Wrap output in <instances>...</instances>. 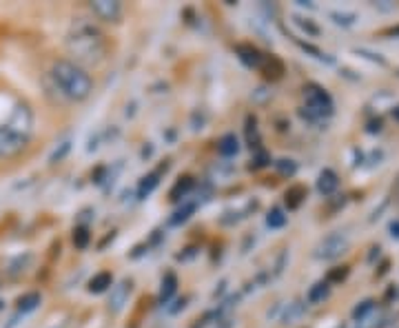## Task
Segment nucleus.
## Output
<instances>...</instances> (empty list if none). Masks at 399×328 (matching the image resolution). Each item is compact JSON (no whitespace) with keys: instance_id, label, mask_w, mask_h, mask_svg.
I'll return each instance as SVG.
<instances>
[{"instance_id":"f257e3e1","label":"nucleus","mask_w":399,"mask_h":328,"mask_svg":"<svg viewBox=\"0 0 399 328\" xmlns=\"http://www.w3.org/2000/svg\"><path fill=\"white\" fill-rule=\"evenodd\" d=\"M52 78H54V83L60 89L62 96L69 98V100H76V102L87 100L91 89H93L89 73L69 60H58L52 67Z\"/></svg>"},{"instance_id":"f03ea898","label":"nucleus","mask_w":399,"mask_h":328,"mask_svg":"<svg viewBox=\"0 0 399 328\" xmlns=\"http://www.w3.org/2000/svg\"><path fill=\"white\" fill-rule=\"evenodd\" d=\"M69 51L87 62H98L105 56V38L95 27L87 23H78L67 38Z\"/></svg>"},{"instance_id":"7ed1b4c3","label":"nucleus","mask_w":399,"mask_h":328,"mask_svg":"<svg viewBox=\"0 0 399 328\" xmlns=\"http://www.w3.org/2000/svg\"><path fill=\"white\" fill-rule=\"evenodd\" d=\"M304 98H306V111L313 118H326L333 114V98L328 96L326 89L317 85H309L304 89Z\"/></svg>"},{"instance_id":"20e7f679","label":"nucleus","mask_w":399,"mask_h":328,"mask_svg":"<svg viewBox=\"0 0 399 328\" xmlns=\"http://www.w3.org/2000/svg\"><path fill=\"white\" fill-rule=\"evenodd\" d=\"M346 248H348V238L342 236V233H330V236H326L322 242L317 244L315 257H319V260H335V257H340L346 251Z\"/></svg>"},{"instance_id":"39448f33","label":"nucleus","mask_w":399,"mask_h":328,"mask_svg":"<svg viewBox=\"0 0 399 328\" xmlns=\"http://www.w3.org/2000/svg\"><path fill=\"white\" fill-rule=\"evenodd\" d=\"M27 140H29L27 135H20L18 131H13L5 124V127L0 129V158H9V155L23 151Z\"/></svg>"},{"instance_id":"423d86ee","label":"nucleus","mask_w":399,"mask_h":328,"mask_svg":"<svg viewBox=\"0 0 399 328\" xmlns=\"http://www.w3.org/2000/svg\"><path fill=\"white\" fill-rule=\"evenodd\" d=\"M91 9L98 18H102L107 23H118L120 13H122V7H120V3H116V0H95V3H91Z\"/></svg>"},{"instance_id":"0eeeda50","label":"nucleus","mask_w":399,"mask_h":328,"mask_svg":"<svg viewBox=\"0 0 399 328\" xmlns=\"http://www.w3.org/2000/svg\"><path fill=\"white\" fill-rule=\"evenodd\" d=\"M338 186H340V180H338V174L330 169H324L322 174H319L317 178V191L322 193V195H333L335 191H338Z\"/></svg>"},{"instance_id":"6e6552de","label":"nucleus","mask_w":399,"mask_h":328,"mask_svg":"<svg viewBox=\"0 0 399 328\" xmlns=\"http://www.w3.org/2000/svg\"><path fill=\"white\" fill-rule=\"evenodd\" d=\"M129 291H131L129 282H122V284H118V286L111 288V300H109V306H111V310H114V313H118V310H122V306L126 304V300H129Z\"/></svg>"},{"instance_id":"1a4fd4ad","label":"nucleus","mask_w":399,"mask_h":328,"mask_svg":"<svg viewBox=\"0 0 399 328\" xmlns=\"http://www.w3.org/2000/svg\"><path fill=\"white\" fill-rule=\"evenodd\" d=\"M237 54H239V58H242L249 67H262V62H264V56L255 49V47H251V44H239L237 47Z\"/></svg>"},{"instance_id":"9d476101","label":"nucleus","mask_w":399,"mask_h":328,"mask_svg":"<svg viewBox=\"0 0 399 328\" xmlns=\"http://www.w3.org/2000/svg\"><path fill=\"white\" fill-rule=\"evenodd\" d=\"M328 293H330L328 282H317V284L311 286V291H309V295H306V300H309V304H322V302L328 298Z\"/></svg>"},{"instance_id":"9b49d317","label":"nucleus","mask_w":399,"mask_h":328,"mask_svg":"<svg viewBox=\"0 0 399 328\" xmlns=\"http://www.w3.org/2000/svg\"><path fill=\"white\" fill-rule=\"evenodd\" d=\"M218 149H220V153H222V155H225V158H231V155H235V153H237V149H239V145H237V138H235L233 133H227L225 138L220 140Z\"/></svg>"},{"instance_id":"f8f14e48","label":"nucleus","mask_w":399,"mask_h":328,"mask_svg":"<svg viewBox=\"0 0 399 328\" xmlns=\"http://www.w3.org/2000/svg\"><path fill=\"white\" fill-rule=\"evenodd\" d=\"M328 18L340 25V27H353L357 23V13H350V11H330Z\"/></svg>"},{"instance_id":"ddd939ff","label":"nucleus","mask_w":399,"mask_h":328,"mask_svg":"<svg viewBox=\"0 0 399 328\" xmlns=\"http://www.w3.org/2000/svg\"><path fill=\"white\" fill-rule=\"evenodd\" d=\"M111 282H114V277H111V273H98L93 279H91V284H89V291L91 293H102L111 286Z\"/></svg>"},{"instance_id":"4468645a","label":"nucleus","mask_w":399,"mask_h":328,"mask_svg":"<svg viewBox=\"0 0 399 328\" xmlns=\"http://www.w3.org/2000/svg\"><path fill=\"white\" fill-rule=\"evenodd\" d=\"M191 189H193V180H191V178H180L178 184H175L173 189H171V200H180V198L186 195Z\"/></svg>"},{"instance_id":"2eb2a0df","label":"nucleus","mask_w":399,"mask_h":328,"mask_svg":"<svg viewBox=\"0 0 399 328\" xmlns=\"http://www.w3.org/2000/svg\"><path fill=\"white\" fill-rule=\"evenodd\" d=\"M175 288H178V279H175L173 273H169V275L162 279V293H160V298H162V302L171 300V295L175 293Z\"/></svg>"},{"instance_id":"dca6fc26","label":"nucleus","mask_w":399,"mask_h":328,"mask_svg":"<svg viewBox=\"0 0 399 328\" xmlns=\"http://www.w3.org/2000/svg\"><path fill=\"white\" fill-rule=\"evenodd\" d=\"M375 310V302L373 300H366V302H362L355 310H353V317L357 320V322H364V320H369V315Z\"/></svg>"},{"instance_id":"f3484780","label":"nucleus","mask_w":399,"mask_h":328,"mask_svg":"<svg viewBox=\"0 0 399 328\" xmlns=\"http://www.w3.org/2000/svg\"><path fill=\"white\" fill-rule=\"evenodd\" d=\"M302 315H304V306L299 302H293V304H289V310H286V315H284V324H295Z\"/></svg>"},{"instance_id":"a211bd4d","label":"nucleus","mask_w":399,"mask_h":328,"mask_svg":"<svg viewBox=\"0 0 399 328\" xmlns=\"http://www.w3.org/2000/svg\"><path fill=\"white\" fill-rule=\"evenodd\" d=\"M38 304H40V295L38 293H29V295H25V298H20L18 308L23 310V313H29V310H34Z\"/></svg>"},{"instance_id":"6ab92c4d","label":"nucleus","mask_w":399,"mask_h":328,"mask_svg":"<svg viewBox=\"0 0 399 328\" xmlns=\"http://www.w3.org/2000/svg\"><path fill=\"white\" fill-rule=\"evenodd\" d=\"M266 224L270 226V229H282L284 224H286V215L280 211V209H273L268 213V217H266Z\"/></svg>"},{"instance_id":"aec40b11","label":"nucleus","mask_w":399,"mask_h":328,"mask_svg":"<svg viewBox=\"0 0 399 328\" xmlns=\"http://www.w3.org/2000/svg\"><path fill=\"white\" fill-rule=\"evenodd\" d=\"M299 195H304V189H302V186H295V189H291L289 193H286V205H289L291 209L299 207V202H302Z\"/></svg>"},{"instance_id":"412c9836","label":"nucleus","mask_w":399,"mask_h":328,"mask_svg":"<svg viewBox=\"0 0 399 328\" xmlns=\"http://www.w3.org/2000/svg\"><path fill=\"white\" fill-rule=\"evenodd\" d=\"M193 211H196V205H184V209H180L178 213L171 217V224H180V222L189 220L191 213H193Z\"/></svg>"},{"instance_id":"4be33fe9","label":"nucleus","mask_w":399,"mask_h":328,"mask_svg":"<svg viewBox=\"0 0 399 328\" xmlns=\"http://www.w3.org/2000/svg\"><path fill=\"white\" fill-rule=\"evenodd\" d=\"M89 240H91V236H89L87 229H76V231H73V244H76L78 248H85V246L89 244Z\"/></svg>"},{"instance_id":"5701e85b","label":"nucleus","mask_w":399,"mask_h":328,"mask_svg":"<svg viewBox=\"0 0 399 328\" xmlns=\"http://www.w3.org/2000/svg\"><path fill=\"white\" fill-rule=\"evenodd\" d=\"M157 186V176L153 174V176H149V178H145L142 180V184H140V198H145V195H149L153 189Z\"/></svg>"},{"instance_id":"b1692460","label":"nucleus","mask_w":399,"mask_h":328,"mask_svg":"<svg viewBox=\"0 0 399 328\" xmlns=\"http://www.w3.org/2000/svg\"><path fill=\"white\" fill-rule=\"evenodd\" d=\"M278 169L282 171L284 176H293L295 171H297L295 162H291V160H280V162H278Z\"/></svg>"},{"instance_id":"393cba45","label":"nucleus","mask_w":399,"mask_h":328,"mask_svg":"<svg viewBox=\"0 0 399 328\" xmlns=\"http://www.w3.org/2000/svg\"><path fill=\"white\" fill-rule=\"evenodd\" d=\"M295 20H297V25H299L302 29H309L313 36H317V34H319V29H317V27H315L313 23H304V20H302V18H295Z\"/></svg>"},{"instance_id":"a878e982","label":"nucleus","mask_w":399,"mask_h":328,"mask_svg":"<svg viewBox=\"0 0 399 328\" xmlns=\"http://www.w3.org/2000/svg\"><path fill=\"white\" fill-rule=\"evenodd\" d=\"M204 328H231V324H229L227 320H218V322H213V324H209V326H204Z\"/></svg>"},{"instance_id":"bb28decb","label":"nucleus","mask_w":399,"mask_h":328,"mask_svg":"<svg viewBox=\"0 0 399 328\" xmlns=\"http://www.w3.org/2000/svg\"><path fill=\"white\" fill-rule=\"evenodd\" d=\"M346 269L344 271H335V273H330V279H342V277H346Z\"/></svg>"},{"instance_id":"cd10ccee","label":"nucleus","mask_w":399,"mask_h":328,"mask_svg":"<svg viewBox=\"0 0 399 328\" xmlns=\"http://www.w3.org/2000/svg\"><path fill=\"white\" fill-rule=\"evenodd\" d=\"M391 236H393V238H399V222H393V224H391Z\"/></svg>"},{"instance_id":"c85d7f7f","label":"nucleus","mask_w":399,"mask_h":328,"mask_svg":"<svg viewBox=\"0 0 399 328\" xmlns=\"http://www.w3.org/2000/svg\"><path fill=\"white\" fill-rule=\"evenodd\" d=\"M375 9H381V11H393L395 5H381V3H375Z\"/></svg>"},{"instance_id":"c756f323","label":"nucleus","mask_w":399,"mask_h":328,"mask_svg":"<svg viewBox=\"0 0 399 328\" xmlns=\"http://www.w3.org/2000/svg\"><path fill=\"white\" fill-rule=\"evenodd\" d=\"M393 116H395V120H399V107H395V111H393Z\"/></svg>"},{"instance_id":"7c9ffc66","label":"nucleus","mask_w":399,"mask_h":328,"mask_svg":"<svg viewBox=\"0 0 399 328\" xmlns=\"http://www.w3.org/2000/svg\"><path fill=\"white\" fill-rule=\"evenodd\" d=\"M397 73H399V71H397Z\"/></svg>"}]
</instances>
